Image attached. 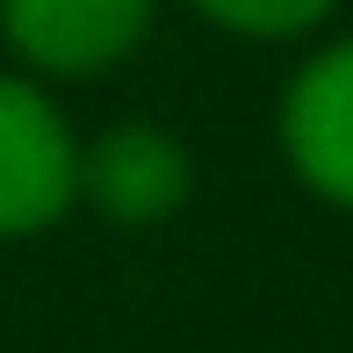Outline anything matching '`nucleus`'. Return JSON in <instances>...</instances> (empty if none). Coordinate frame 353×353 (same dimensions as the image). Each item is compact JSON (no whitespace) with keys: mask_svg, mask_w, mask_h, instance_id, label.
I'll use <instances>...</instances> for the list:
<instances>
[{"mask_svg":"<svg viewBox=\"0 0 353 353\" xmlns=\"http://www.w3.org/2000/svg\"><path fill=\"white\" fill-rule=\"evenodd\" d=\"M79 195V144L37 79L0 72V238L58 223Z\"/></svg>","mask_w":353,"mask_h":353,"instance_id":"nucleus-1","label":"nucleus"},{"mask_svg":"<svg viewBox=\"0 0 353 353\" xmlns=\"http://www.w3.org/2000/svg\"><path fill=\"white\" fill-rule=\"evenodd\" d=\"M188 188H195V166H188L181 137L159 123H116L94 144H79V202L123 231L166 223L188 202Z\"/></svg>","mask_w":353,"mask_h":353,"instance_id":"nucleus-2","label":"nucleus"},{"mask_svg":"<svg viewBox=\"0 0 353 353\" xmlns=\"http://www.w3.org/2000/svg\"><path fill=\"white\" fill-rule=\"evenodd\" d=\"M159 0H0V29L22 51V65L87 79L130 58L152 29Z\"/></svg>","mask_w":353,"mask_h":353,"instance_id":"nucleus-3","label":"nucleus"},{"mask_svg":"<svg viewBox=\"0 0 353 353\" xmlns=\"http://www.w3.org/2000/svg\"><path fill=\"white\" fill-rule=\"evenodd\" d=\"M281 152L325 202L353 210V37L317 51L281 94Z\"/></svg>","mask_w":353,"mask_h":353,"instance_id":"nucleus-4","label":"nucleus"},{"mask_svg":"<svg viewBox=\"0 0 353 353\" xmlns=\"http://www.w3.org/2000/svg\"><path fill=\"white\" fill-rule=\"evenodd\" d=\"M188 8H202L216 29H238V37H303L339 0H188Z\"/></svg>","mask_w":353,"mask_h":353,"instance_id":"nucleus-5","label":"nucleus"}]
</instances>
